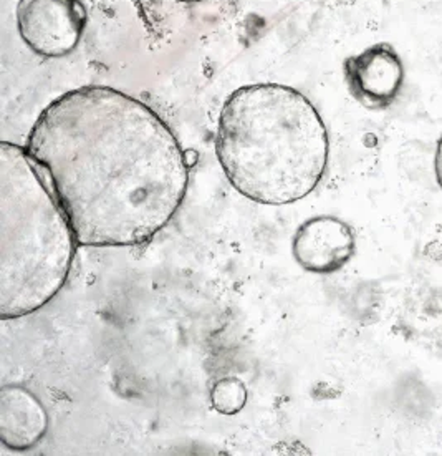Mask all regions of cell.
<instances>
[{
    "instance_id": "cell-1",
    "label": "cell",
    "mask_w": 442,
    "mask_h": 456,
    "mask_svg": "<svg viewBox=\"0 0 442 456\" xmlns=\"http://www.w3.org/2000/svg\"><path fill=\"white\" fill-rule=\"evenodd\" d=\"M24 148L84 248L153 240L188 192L189 167L176 134L155 110L111 86L55 98Z\"/></svg>"
},
{
    "instance_id": "cell-2",
    "label": "cell",
    "mask_w": 442,
    "mask_h": 456,
    "mask_svg": "<svg viewBox=\"0 0 442 456\" xmlns=\"http://www.w3.org/2000/svg\"><path fill=\"white\" fill-rule=\"evenodd\" d=\"M215 153L229 183L261 205H290L322 181L330 142L320 113L299 90L240 86L224 102Z\"/></svg>"
},
{
    "instance_id": "cell-3",
    "label": "cell",
    "mask_w": 442,
    "mask_h": 456,
    "mask_svg": "<svg viewBox=\"0 0 442 456\" xmlns=\"http://www.w3.org/2000/svg\"><path fill=\"white\" fill-rule=\"evenodd\" d=\"M42 169L19 144L0 146V317L20 319L53 299L76 240Z\"/></svg>"
},
{
    "instance_id": "cell-4",
    "label": "cell",
    "mask_w": 442,
    "mask_h": 456,
    "mask_svg": "<svg viewBox=\"0 0 442 456\" xmlns=\"http://www.w3.org/2000/svg\"><path fill=\"white\" fill-rule=\"evenodd\" d=\"M15 13L25 45L47 59L70 55L88 20L80 0H19Z\"/></svg>"
},
{
    "instance_id": "cell-5",
    "label": "cell",
    "mask_w": 442,
    "mask_h": 456,
    "mask_svg": "<svg viewBox=\"0 0 442 456\" xmlns=\"http://www.w3.org/2000/svg\"><path fill=\"white\" fill-rule=\"evenodd\" d=\"M348 92L361 107L373 111L390 109L401 95L405 65L393 45L380 42L343 63Z\"/></svg>"
},
{
    "instance_id": "cell-6",
    "label": "cell",
    "mask_w": 442,
    "mask_h": 456,
    "mask_svg": "<svg viewBox=\"0 0 442 456\" xmlns=\"http://www.w3.org/2000/svg\"><path fill=\"white\" fill-rule=\"evenodd\" d=\"M357 249L353 229L335 216H315L301 223L292 238L297 265L313 274H334L351 261Z\"/></svg>"
},
{
    "instance_id": "cell-7",
    "label": "cell",
    "mask_w": 442,
    "mask_h": 456,
    "mask_svg": "<svg viewBox=\"0 0 442 456\" xmlns=\"http://www.w3.org/2000/svg\"><path fill=\"white\" fill-rule=\"evenodd\" d=\"M48 430V415L30 390L5 385L0 392V440L13 452H28Z\"/></svg>"
},
{
    "instance_id": "cell-8",
    "label": "cell",
    "mask_w": 442,
    "mask_h": 456,
    "mask_svg": "<svg viewBox=\"0 0 442 456\" xmlns=\"http://www.w3.org/2000/svg\"><path fill=\"white\" fill-rule=\"evenodd\" d=\"M211 403L222 415H236L247 403V388L237 377L221 379L211 390Z\"/></svg>"
},
{
    "instance_id": "cell-9",
    "label": "cell",
    "mask_w": 442,
    "mask_h": 456,
    "mask_svg": "<svg viewBox=\"0 0 442 456\" xmlns=\"http://www.w3.org/2000/svg\"><path fill=\"white\" fill-rule=\"evenodd\" d=\"M434 169H436V180L442 190V134L436 148V158H434Z\"/></svg>"
},
{
    "instance_id": "cell-10",
    "label": "cell",
    "mask_w": 442,
    "mask_h": 456,
    "mask_svg": "<svg viewBox=\"0 0 442 456\" xmlns=\"http://www.w3.org/2000/svg\"><path fill=\"white\" fill-rule=\"evenodd\" d=\"M176 2H181V4H196V2H203V0H176Z\"/></svg>"
}]
</instances>
